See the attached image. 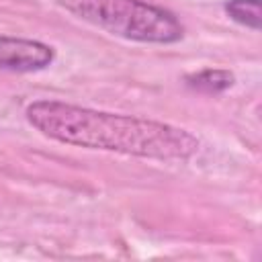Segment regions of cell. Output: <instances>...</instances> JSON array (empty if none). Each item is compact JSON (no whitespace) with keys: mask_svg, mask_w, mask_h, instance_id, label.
Here are the masks:
<instances>
[{"mask_svg":"<svg viewBox=\"0 0 262 262\" xmlns=\"http://www.w3.org/2000/svg\"><path fill=\"white\" fill-rule=\"evenodd\" d=\"M27 121L45 137L86 149H104L160 162H182L199 151V139L186 129L104 113L63 100H35L25 108Z\"/></svg>","mask_w":262,"mask_h":262,"instance_id":"cell-1","label":"cell"},{"mask_svg":"<svg viewBox=\"0 0 262 262\" xmlns=\"http://www.w3.org/2000/svg\"><path fill=\"white\" fill-rule=\"evenodd\" d=\"M59 4L80 20L127 41L170 45L184 37L174 12L145 0H59Z\"/></svg>","mask_w":262,"mask_h":262,"instance_id":"cell-2","label":"cell"},{"mask_svg":"<svg viewBox=\"0 0 262 262\" xmlns=\"http://www.w3.org/2000/svg\"><path fill=\"white\" fill-rule=\"evenodd\" d=\"M53 59H55V51L47 43L0 35V70L18 72V74L39 72L51 66Z\"/></svg>","mask_w":262,"mask_h":262,"instance_id":"cell-3","label":"cell"},{"mask_svg":"<svg viewBox=\"0 0 262 262\" xmlns=\"http://www.w3.org/2000/svg\"><path fill=\"white\" fill-rule=\"evenodd\" d=\"M186 86L194 92H201V94H219V92H225L227 88L233 86L235 82V76L233 72L229 70H219V68H207V70H201V72H194V74H188L184 78Z\"/></svg>","mask_w":262,"mask_h":262,"instance_id":"cell-4","label":"cell"},{"mask_svg":"<svg viewBox=\"0 0 262 262\" xmlns=\"http://www.w3.org/2000/svg\"><path fill=\"white\" fill-rule=\"evenodd\" d=\"M223 10L233 23L260 31V0H227Z\"/></svg>","mask_w":262,"mask_h":262,"instance_id":"cell-5","label":"cell"}]
</instances>
